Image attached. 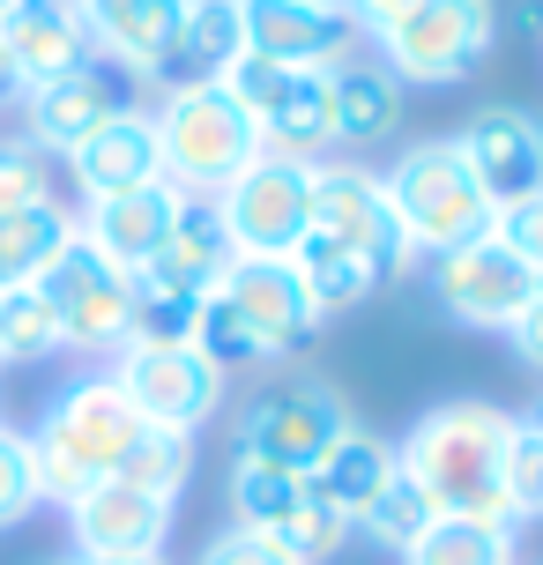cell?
<instances>
[{"mask_svg": "<svg viewBox=\"0 0 543 565\" xmlns=\"http://www.w3.org/2000/svg\"><path fill=\"white\" fill-rule=\"evenodd\" d=\"M67 171H75V186H83L89 201L157 186V179H164V157H157V119L135 113V105H127V113H113L89 141H75V149H67Z\"/></svg>", "mask_w": 543, "mask_h": 565, "instance_id": "19", "label": "cell"}, {"mask_svg": "<svg viewBox=\"0 0 543 565\" xmlns=\"http://www.w3.org/2000/svg\"><path fill=\"white\" fill-rule=\"evenodd\" d=\"M246 53V23H238V0H187V15H179V38L164 67H157V83H216L231 60Z\"/></svg>", "mask_w": 543, "mask_h": 565, "instance_id": "23", "label": "cell"}, {"mask_svg": "<svg viewBox=\"0 0 543 565\" xmlns=\"http://www.w3.org/2000/svg\"><path fill=\"white\" fill-rule=\"evenodd\" d=\"M290 268H298V282H306V298L320 306V320L328 312H343V306H365L372 298V268L350 246H336V238H320V231H306L298 238V254H290Z\"/></svg>", "mask_w": 543, "mask_h": 565, "instance_id": "27", "label": "cell"}, {"mask_svg": "<svg viewBox=\"0 0 543 565\" xmlns=\"http://www.w3.org/2000/svg\"><path fill=\"white\" fill-rule=\"evenodd\" d=\"M432 290H439V306L455 312L461 328H514V312L536 298V268H529V260L499 238V224H491L485 238L439 254Z\"/></svg>", "mask_w": 543, "mask_h": 565, "instance_id": "12", "label": "cell"}, {"mask_svg": "<svg viewBox=\"0 0 543 565\" xmlns=\"http://www.w3.org/2000/svg\"><path fill=\"white\" fill-rule=\"evenodd\" d=\"M194 312H201V298H187V290L135 282V335L127 342H194Z\"/></svg>", "mask_w": 543, "mask_h": 565, "instance_id": "35", "label": "cell"}, {"mask_svg": "<svg viewBox=\"0 0 543 565\" xmlns=\"http://www.w3.org/2000/svg\"><path fill=\"white\" fill-rule=\"evenodd\" d=\"M187 469H194L187 431H157V424H142L135 447H127V461H119V483H135V491H149V499H179Z\"/></svg>", "mask_w": 543, "mask_h": 565, "instance_id": "31", "label": "cell"}, {"mask_svg": "<svg viewBox=\"0 0 543 565\" xmlns=\"http://www.w3.org/2000/svg\"><path fill=\"white\" fill-rule=\"evenodd\" d=\"M402 558L409 565H514V529L507 521H432Z\"/></svg>", "mask_w": 543, "mask_h": 565, "instance_id": "29", "label": "cell"}, {"mask_svg": "<svg viewBox=\"0 0 543 565\" xmlns=\"http://www.w3.org/2000/svg\"><path fill=\"white\" fill-rule=\"evenodd\" d=\"M507 439H514L507 409L447 402V409L417 417V431L402 439L395 461L439 521H514L507 513Z\"/></svg>", "mask_w": 543, "mask_h": 565, "instance_id": "1", "label": "cell"}, {"mask_svg": "<svg viewBox=\"0 0 543 565\" xmlns=\"http://www.w3.org/2000/svg\"><path fill=\"white\" fill-rule=\"evenodd\" d=\"M276 543H284L298 565H313V558H336L350 543V513H336L328 499H320L313 483H306V499H298V513H290L284 529H276Z\"/></svg>", "mask_w": 543, "mask_h": 565, "instance_id": "34", "label": "cell"}, {"mask_svg": "<svg viewBox=\"0 0 543 565\" xmlns=\"http://www.w3.org/2000/svg\"><path fill=\"white\" fill-rule=\"evenodd\" d=\"M238 260V246H231L224 216H216V201L209 194H187L172 216V238H164V254L149 260L135 282H157V290H187V298H209L216 282H224V268Z\"/></svg>", "mask_w": 543, "mask_h": 565, "instance_id": "21", "label": "cell"}, {"mask_svg": "<svg viewBox=\"0 0 543 565\" xmlns=\"http://www.w3.org/2000/svg\"><path fill=\"white\" fill-rule=\"evenodd\" d=\"M38 201H53L45 149H30V141H0V216H15V209H38Z\"/></svg>", "mask_w": 543, "mask_h": 565, "instance_id": "36", "label": "cell"}, {"mask_svg": "<svg viewBox=\"0 0 543 565\" xmlns=\"http://www.w3.org/2000/svg\"><path fill=\"white\" fill-rule=\"evenodd\" d=\"M529 424H536V439H543V409H536V417H529Z\"/></svg>", "mask_w": 543, "mask_h": 565, "instance_id": "44", "label": "cell"}, {"mask_svg": "<svg viewBox=\"0 0 543 565\" xmlns=\"http://www.w3.org/2000/svg\"><path fill=\"white\" fill-rule=\"evenodd\" d=\"M343 431H350V402L320 380H298V387H268L238 417V454L268 461V469H290V477H313Z\"/></svg>", "mask_w": 543, "mask_h": 565, "instance_id": "8", "label": "cell"}, {"mask_svg": "<svg viewBox=\"0 0 543 565\" xmlns=\"http://www.w3.org/2000/svg\"><path fill=\"white\" fill-rule=\"evenodd\" d=\"M455 149L469 157V171H477V186H485V201L499 216H507L514 201L543 194V119L514 113V105H485V113L455 135Z\"/></svg>", "mask_w": 543, "mask_h": 565, "instance_id": "14", "label": "cell"}, {"mask_svg": "<svg viewBox=\"0 0 543 565\" xmlns=\"http://www.w3.org/2000/svg\"><path fill=\"white\" fill-rule=\"evenodd\" d=\"M491 30V0H409L395 23H380V53L402 83H461L485 67Z\"/></svg>", "mask_w": 543, "mask_h": 565, "instance_id": "7", "label": "cell"}, {"mask_svg": "<svg viewBox=\"0 0 543 565\" xmlns=\"http://www.w3.org/2000/svg\"><path fill=\"white\" fill-rule=\"evenodd\" d=\"M432 521H439V513L425 507V491L402 477V469H395V483H387V491H380V499H372V507L358 513V529H365L372 543H387V551H409V543L425 536Z\"/></svg>", "mask_w": 543, "mask_h": 565, "instance_id": "33", "label": "cell"}, {"mask_svg": "<svg viewBox=\"0 0 543 565\" xmlns=\"http://www.w3.org/2000/svg\"><path fill=\"white\" fill-rule=\"evenodd\" d=\"M507 513H543V439H536V424H514V439H507Z\"/></svg>", "mask_w": 543, "mask_h": 565, "instance_id": "38", "label": "cell"}, {"mask_svg": "<svg viewBox=\"0 0 543 565\" xmlns=\"http://www.w3.org/2000/svg\"><path fill=\"white\" fill-rule=\"evenodd\" d=\"M238 23H246V53L276 67H336L358 38L343 0H238Z\"/></svg>", "mask_w": 543, "mask_h": 565, "instance_id": "13", "label": "cell"}, {"mask_svg": "<svg viewBox=\"0 0 543 565\" xmlns=\"http://www.w3.org/2000/svg\"><path fill=\"white\" fill-rule=\"evenodd\" d=\"M231 89V105L254 119V135L268 157H298L313 164L320 149L336 141V89H328V67H276L260 53H238L216 75Z\"/></svg>", "mask_w": 543, "mask_h": 565, "instance_id": "5", "label": "cell"}, {"mask_svg": "<svg viewBox=\"0 0 543 565\" xmlns=\"http://www.w3.org/2000/svg\"><path fill=\"white\" fill-rule=\"evenodd\" d=\"M380 186H387V209H395L409 254L417 246L425 254H455V246H469V238H485L499 224V209L485 201V186H477V171H469V157L455 141H417Z\"/></svg>", "mask_w": 543, "mask_h": 565, "instance_id": "3", "label": "cell"}, {"mask_svg": "<svg viewBox=\"0 0 543 565\" xmlns=\"http://www.w3.org/2000/svg\"><path fill=\"white\" fill-rule=\"evenodd\" d=\"M135 402L113 387V372L105 380H75L67 395L38 417L30 431V461H38V499H60V507H75L89 483L119 477V461L135 447Z\"/></svg>", "mask_w": 543, "mask_h": 565, "instance_id": "2", "label": "cell"}, {"mask_svg": "<svg viewBox=\"0 0 543 565\" xmlns=\"http://www.w3.org/2000/svg\"><path fill=\"white\" fill-rule=\"evenodd\" d=\"M60 8H83V0H60Z\"/></svg>", "mask_w": 543, "mask_h": 565, "instance_id": "45", "label": "cell"}, {"mask_svg": "<svg viewBox=\"0 0 543 565\" xmlns=\"http://www.w3.org/2000/svg\"><path fill=\"white\" fill-rule=\"evenodd\" d=\"M0 365H8V358H0Z\"/></svg>", "mask_w": 543, "mask_h": 565, "instance_id": "48", "label": "cell"}, {"mask_svg": "<svg viewBox=\"0 0 543 565\" xmlns=\"http://www.w3.org/2000/svg\"><path fill=\"white\" fill-rule=\"evenodd\" d=\"M113 387L135 402V417L157 431H194L224 402V372L194 342H127L113 365Z\"/></svg>", "mask_w": 543, "mask_h": 565, "instance_id": "9", "label": "cell"}, {"mask_svg": "<svg viewBox=\"0 0 543 565\" xmlns=\"http://www.w3.org/2000/svg\"><path fill=\"white\" fill-rule=\"evenodd\" d=\"M216 216H224L231 246L246 260H290L298 238L313 231V164L260 149L254 164L216 194Z\"/></svg>", "mask_w": 543, "mask_h": 565, "instance_id": "6", "label": "cell"}, {"mask_svg": "<svg viewBox=\"0 0 543 565\" xmlns=\"http://www.w3.org/2000/svg\"><path fill=\"white\" fill-rule=\"evenodd\" d=\"M194 350L216 372H238V365H260V358H268V342L238 320V306H231L224 290H209V298H201V312H194Z\"/></svg>", "mask_w": 543, "mask_h": 565, "instance_id": "32", "label": "cell"}, {"mask_svg": "<svg viewBox=\"0 0 543 565\" xmlns=\"http://www.w3.org/2000/svg\"><path fill=\"white\" fill-rule=\"evenodd\" d=\"M67 565H75V558H67Z\"/></svg>", "mask_w": 543, "mask_h": 565, "instance_id": "49", "label": "cell"}, {"mask_svg": "<svg viewBox=\"0 0 543 565\" xmlns=\"http://www.w3.org/2000/svg\"><path fill=\"white\" fill-rule=\"evenodd\" d=\"M395 469H402L395 447L350 424V431L336 439V447H328V461H320V469H313L306 483H313V491H320V499H328L336 513H350V529H358V513H365L372 499H380V491L395 483Z\"/></svg>", "mask_w": 543, "mask_h": 565, "instance_id": "24", "label": "cell"}, {"mask_svg": "<svg viewBox=\"0 0 543 565\" xmlns=\"http://www.w3.org/2000/svg\"><path fill=\"white\" fill-rule=\"evenodd\" d=\"M8 8H15V0H0V15H8Z\"/></svg>", "mask_w": 543, "mask_h": 565, "instance_id": "46", "label": "cell"}, {"mask_svg": "<svg viewBox=\"0 0 543 565\" xmlns=\"http://www.w3.org/2000/svg\"><path fill=\"white\" fill-rule=\"evenodd\" d=\"M67 529H75L83 558H157L172 536V499H149L135 483L105 477L67 507Z\"/></svg>", "mask_w": 543, "mask_h": 565, "instance_id": "16", "label": "cell"}, {"mask_svg": "<svg viewBox=\"0 0 543 565\" xmlns=\"http://www.w3.org/2000/svg\"><path fill=\"white\" fill-rule=\"evenodd\" d=\"M224 290L231 306H238V320L254 328L260 342H268V358H284V350H306V342L320 335V306L306 298V282H298V268L290 260H231L224 268Z\"/></svg>", "mask_w": 543, "mask_h": 565, "instance_id": "17", "label": "cell"}, {"mask_svg": "<svg viewBox=\"0 0 543 565\" xmlns=\"http://www.w3.org/2000/svg\"><path fill=\"white\" fill-rule=\"evenodd\" d=\"M507 335H514L521 365H536V372H543V290H536V298H529V306L514 312V328H507Z\"/></svg>", "mask_w": 543, "mask_h": 565, "instance_id": "41", "label": "cell"}, {"mask_svg": "<svg viewBox=\"0 0 543 565\" xmlns=\"http://www.w3.org/2000/svg\"><path fill=\"white\" fill-rule=\"evenodd\" d=\"M157 157H164V186L216 201L260 157V135H254V119L231 105L224 83H187L157 113Z\"/></svg>", "mask_w": 543, "mask_h": 565, "instance_id": "4", "label": "cell"}, {"mask_svg": "<svg viewBox=\"0 0 543 565\" xmlns=\"http://www.w3.org/2000/svg\"><path fill=\"white\" fill-rule=\"evenodd\" d=\"M38 290H45L67 350H127V335H135V276H119L83 238L38 276Z\"/></svg>", "mask_w": 543, "mask_h": 565, "instance_id": "10", "label": "cell"}, {"mask_svg": "<svg viewBox=\"0 0 543 565\" xmlns=\"http://www.w3.org/2000/svg\"><path fill=\"white\" fill-rule=\"evenodd\" d=\"M306 499V477H290V469H268V461H231V507H238V529H254V536H276L290 513Z\"/></svg>", "mask_w": 543, "mask_h": 565, "instance_id": "28", "label": "cell"}, {"mask_svg": "<svg viewBox=\"0 0 543 565\" xmlns=\"http://www.w3.org/2000/svg\"><path fill=\"white\" fill-rule=\"evenodd\" d=\"M313 231L350 246L380 282L402 276V260H409V238L387 209V186L358 164H313Z\"/></svg>", "mask_w": 543, "mask_h": 565, "instance_id": "11", "label": "cell"}, {"mask_svg": "<svg viewBox=\"0 0 543 565\" xmlns=\"http://www.w3.org/2000/svg\"><path fill=\"white\" fill-rule=\"evenodd\" d=\"M201 565H298L276 536H254V529H224V536L201 551Z\"/></svg>", "mask_w": 543, "mask_h": 565, "instance_id": "39", "label": "cell"}, {"mask_svg": "<svg viewBox=\"0 0 543 565\" xmlns=\"http://www.w3.org/2000/svg\"><path fill=\"white\" fill-rule=\"evenodd\" d=\"M536 290H543V276H536Z\"/></svg>", "mask_w": 543, "mask_h": 565, "instance_id": "47", "label": "cell"}, {"mask_svg": "<svg viewBox=\"0 0 543 565\" xmlns=\"http://www.w3.org/2000/svg\"><path fill=\"white\" fill-rule=\"evenodd\" d=\"M499 238H507V246H514V254H521V260H529V268L543 276V194L514 201V209L499 216Z\"/></svg>", "mask_w": 543, "mask_h": 565, "instance_id": "40", "label": "cell"}, {"mask_svg": "<svg viewBox=\"0 0 543 565\" xmlns=\"http://www.w3.org/2000/svg\"><path fill=\"white\" fill-rule=\"evenodd\" d=\"M113 113H127V75H119L113 60H83V67H67L53 83L23 89V119H30V149H75L89 141Z\"/></svg>", "mask_w": 543, "mask_h": 565, "instance_id": "15", "label": "cell"}, {"mask_svg": "<svg viewBox=\"0 0 543 565\" xmlns=\"http://www.w3.org/2000/svg\"><path fill=\"white\" fill-rule=\"evenodd\" d=\"M75 565H164V558H75Z\"/></svg>", "mask_w": 543, "mask_h": 565, "instance_id": "43", "label": "cell"}, {"mask_svg": "<svg viewBox=\"0 0 543 565\" xmlns=\"http://www.w3.org/2000/svg\"><path fill=\"white\" fill-rule=\"evenodd\" d=\"M30 507H38V461H30V439L0 424V529H15Z\"/></svg>", "mask_w": 543, "mask_h": 565, "instance_id": "37", "label": "cell"}, {"mask_svg": "<svg viewBox=\"0 0 543 565\" xmlns=\"http://www.w3.org/2000/svg\"><path fill=\"white\" fill-rule=\"evenodd\" d=\"M75 246V216L60 201H38V209H15L0 216V290H23L53 268L60 254Z\"/></svg>", "mask_w": 543, "mask_h": 565, "instance_id": "26", "label": "cell"}, {"mask_svg": "<svg viewBox=\"0 0 543 565\" xmlns=\"http://www.w3.org/2000/svg\"><path fill=\"white\" fill-rule=\"evenodd\" d=\"M343 8H350V15H365V23L380 30V23H395V15L409 8V0H343Z\"/></svg>", "mask_w": 543, "mask_h": 565, "instance_id": "42", "label": "cell"}, {"mask_svg": "<svg viewBox=\"0 0 543 565\" xmlns=\"http://www.w3.org/2000/svg\"><path fill=\"white\" fill-rule=\"evenodd\" d=\"M328 89H336V141H380L395 135L402 119V83L372 60H336L328 67Z\"/></svg>", "mask_w": 543, "mask_h": 565, "instance_id": "25", "label": "cell"}, {"mask_svg": "<svg viewBox=\"0 0 543 565\" xmlns=\"http://www.w3.org/2000/svg\"><path fill=\"white\" fill-rule=\"evenodd\" d=\"M53 350H67V342H60V320H53V306H45V290H38V282L0 290V358H8V365H38V358H53Z\"/></svg>", "mask_w": 543, "mask_h": 565, "instance_id": "30", "label": "cell"}, {"mask_svg": "<svg viewBox=\"0 0 543 565\" xmlns=\"http://www.w3.org/2000/svg\"><path fill=\"white\" fill-rule=\"evenodd\" d=\"M187 0H83L89 53H105L119 75H157L179 38Z\"/></svg>", "mask_w": 543, "mask_h": 565, "instance_id": "20", "label": "cell"}, {"mask_svg": "<svg viewBox=\"0 0 543 565\" xmlns=\"http://www.w3.org/2000/svg\"><path fill=\"white\" fill-rule=\"evenodd\" d=\"M0 45H8V60H15V75H23V89L53 83V75H67V67H83L89 53V30H83V8H60V0H15L8 15H0Z\"/></svg>", "mask_w": 543, "mask_h": 565, "instance_id": "22", "label": "cell"}, {"mask_svg": "<svg viewBox=\"0 0 543 565\" xmlns=\"http://www.w3.org/2000/svg\"><path fill=\"white\" fill-rule=\"evenodd\" d=\"M179 186H135V194H105L89 201L83 216H75V238H83L89 254H105L119 276H142L149 260L164 254V238H172V216H179Z\"/></svg>", "mask_w": 543, "mask_h": 565, "instance_id": "18", "label": "cell"}]
</instances>
